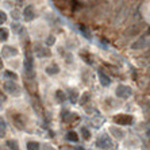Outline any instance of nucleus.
I'll return each instance as SVG.
<instances>
[{
	"label": "nucleus",
	"instance_id": "nucleus-1",
	"mask_svg": "<svg viewBox=\"0 0 150 150\" xmlns=\"http://www.w3.org/2000/svg\"><path fill=\"white\" fill-rule=\"evenodd\" d=\"M25 74L27 79H34L35 77V67H34V58H33L31 54H27L26 53V58H25Z\"/></svg>",
	"mask_w": 150,
	"mask_h": 150
},
{
	"label": "nucleus",
	"instance_id": "nucleus-2",
	"mask_svg": "<svg viewBox=\"0 0 150 150\" xmlns=\"http://www.w3.org/2000/svg\"><path fill=\"white\" fill-rule=\"evenodd\" d=\"M4 91L7 92V93H10L11 96H21L22 95L21 87H19L14 80H6L4 81Z\"/></svg>",
	"mask_w": 150,
	"mask_h": 150
},
{
	"label": "nucleus",
	"instance_id": "nucleus-3",
	"mask_svg": "<svg viewBox=\"0 0 150 150\" xmlns=\"http://www.w3.org/2000/svg\"><path fill=\"white\" fill-rule=\"evenodd\" d=\"M96 146L99 149H114V142L107 134H101L96 141Z\"/></svg>",
	"mask_w": 150,
	"mask_h": 150
},
{
	"label": "nucleus",
	"instance_id": "nucleus-4",
	"mask_svg": "<svg viewBox=\"0 0 150 150\" xmlns=\"http://www.w3.org/2000/svg\"><path fill=\"white\" fill-rule=\"evenodd\" d=\"M114 123L119 126H131L134 123V116L129 115V114H119V115L114 116Z\"/></svg>",
	"mask_w": 150,
	"mask_h": 150
},
{
	"label": "nucleus",
	"instance_id": "nucleus-5",
	"mask_svg": "<svg viewBox=\"0 0 150 150\" xmlns=\"http://www.w3.org/2000/svg\"><path fill=\"white\" fill-rule=\"evenodd\" d=\"M115 95L120 99H129V98H131V95H133V89H131L129 85L120 84V85H118V88H116Z\"/></svg>",
	"mask_w": 150,
	"mask_h": 150
},
{
	"label": "nucleus",
	"instance_id": "nucleus-6",
	"mask_svg": "<svg viewBox=\"0 0 150 150\" xmlns=\"http://www.w3.org/2000/svg\"><path fill=\"white\" fill-rule=\"evenodd\" d=\"M147 45H149V38H147V33L145 37H142V38H139L138 41H135L131 45V49L134 50H139V49H145V47H147Z\"/></svg>",
	"mask_w": 150,
	"mask_h": 150
},
{
	"label": "nucleus",
	"instance_id": "nucleus-7",
	"mask_svg": "<svg viewBox=\"0 0 150 150\" xmlns=\"http://www.w3.org/2000/svg\"><path fill=\"white\" fill-rule=\"evenodd\" d=\"M35 10L33 6H26L25 10H23V19L26 22H33L35 19Z\"/></svg>",
	"mask_w": 150,
	"mask_h": 150
},
{
	"label": "nucleus",
	"instance_id": "nucleus-8",
	"mask_svg": "<svg viewBox=\"0 0 150 150\" xmlns=\"http://www.w3.org/2000/svg\"><path fill=\"white\" fill-rule=\"evenodd\" d=\"M18 54V49L14 46H4L3 50H1V56L4 58H11V57H15Z\"/></svg>",
	"mask_w": 150,
	"mask_h": 150
},
{
	"label": "nucleus",
	"instance_id": "nucleus-9",
	"mask_svg": "<svg viewBox=\"0 0 150 150\" xmlns=\"http://www.w3.org/2000/svg\"><path fill=\"white\" fill-rule=\"evenodd\" d=\"M110 133L112 134V135L115 137L116 139H123L125 138V135H126V133H125V130H122L120 127H118V126H111L110 127Z\"/></svg>",
	"mask_w": 150,
	"mask_h": 150
},
{
	"label": "nucleus",
	"instance_id": "nucleus-10",
	"mask_svg": "<svg viewBox=\"0 0 150 150\" xmlns=\"http://www.w3.org/2000/svg\"><path fill=\"white\" fill-rule=\"evenodd\" d=\"M98 76H99V81H100V84L103 85V87H110V84H111V79H110L107 74L103 72L101 69L98 70Z\"/></svg>",
	"mask_w": 150,
	"mask_h": 150
},
{
	"label": "nucleus",
	"instance_id": "nucleus-11",
	"mask_svg": "<svg viewBox=\"0 0 150 150\" xmlns=\"http://www.w3.org/2000/svg\"><path fill=\"white\" fill-rule=\"evenodd\" d=\"M67 99L72 103V104H76L77 100H79V92H77L76 88H70L69 91H68V96Z\"/></svg>",
	"mask_w": 150,
	"mask_h": 150
},
{
	"label": "nucleus",
	"instance_id": "nucleus-12",
	"mask_svg": "<svg viewBox=\"0 0 150 150\" xmlns=\"http://www.w3.org/2000/svg\"><path fill=\"white\" fill-rule=\"evenodd\" d=\"M61 118H62L64 122H72V119H77V116L73 115V112H69L67 110H64L62 114H61Z\"/></svg>",
	"mask_w": 150,
	"mask_h": 150
},
{
	"label": "nucleus",
	"instance_id": "nucleus-13",
	"mask_svg": "<svg viewBox=\"0 0 150 150\" xmlns=\"http://www.w3.org/2000/svg\"><path fill=\"white\" fill-rule=\"evenodd\" d=\"M103 123H104V118H103L101 115H99V114H96V116L92 118V125H93L95 129H99Z\"/></svg>",
	"mask_w": 150,
	"mask_h": 150
},
{
	"label": "nucleus",
	"instance_id": "nucleus-14",
	"mask_svg": "<svg viewBox=\"0 0 150 150\" xmlns=\"http://www.w3.org/2000/svg\"><path fill=\"white\" fill-rule=\"evenodd\" d=\"M58 72H59V68L57 64H52L49 67H46V73L50 74V76H54V74H57Z\"/></svg>",
	"mask_w": 150,
	"mask_h": 150
},
{
	"label": "nucleus",
	"instance_id": "nucleus-15",
	"mask_svg": "<svg viewBox=\"0 0 150 150\" xmlns=\"http://www.w3.org/2000/svg\"><path fill=\"white\" fill-rule=\"evenodd\" d=\"M7 133V123L4 120V118L0 116V138H4Z\"/></svg>",
	"mask_w": 150,
	"mask_h": 150
},
{
	"label": "nucleus",
	"instance_id": "nucleus-16",
	"mask_svg": "<svg viewBox=\"0 0 150 150\" xmlns=\"http://www.w3.org/2000/svg\"><path fill=\"white\" fill-rule=\"evenodd\" d=\"M89 100H91V93H89V92H85L77 101H79L81 105H85L87 103H89Z\"/></svg>",
	"mask_w": 150,
	"mask_h": 150
},
{
	"label": "nucleus",
	"instance_id": "nucleus-17",
	"mask_svg": "<svg viewBox=\"0 0 150 150\" xmlns=\"http://www.w3.org/2000/svg\"><path fill=\"white\" fill-rule=\"evenodd\" d=\"M37 56H38L39 58L50 57V50L49 49H43V47H38V50H37Z\"/></svg>",
	"mask_w": 150,
	"mask_h": 150
},
{
	"label": "nucleus",
	"instance_id": "nucleus-18",
	"mask_svg": "<svg viewBox=\"0 0 150 150\" xmlns=\"http://www.w3.org/2000/svg\"><path fill=\"white\" fill-rule=\"evenodd\" d=\"M56 99H57V101H59V103H65L67 101V95H65V92L64 91H57L56 92Z\"/></svg>",
	"mask_w": 150,
	"mask_h": 150
},
{
	"label": "nucleus",
	"instance_id": "nucleus-19",
	"mask_svg": "<svg viewBox=\"0 0 150 150\" xmlns=\"http://www.w3.org/2000/svg\"><path fill=\"white\" fill-rule=\"evenodd\" d=\"M67 139L69 141V142H79V135H77V133H74V131H69V133L67 134Z\"/></svg>",
	"mask_w": 150,
	"mask_h": 150
},
{
	"label": "nucleus",
	"instance_id": "nucleus-20",
	"mask_svg": "<svg viewBox=\"0 0 150 150\" xmlns=\"http://www.w3.org/2000/svg\"><path fill=\"white\" fill-rule=\"evenodd\" d=\"M4 77L7 80H14V81L18 80V74L14 73V72H11V70H4Z\"/></svg>",
	"mask_w": 150,
	"mask_h": 150
},
{
	"label": "nucleus",
	"instance_id": "nucleus-21",
	"mask_svg": "<svg viewBox=\"0 0 150 150\" xmlns=\"http://www.w3.org/2000/svg\"><path fill=\"white\" fill-rule=\"evenodd\" d=\"M6 145H7L10 149H12V150L19 149V143H18V141H15V139H8L7 142H6Z\"/></svg>",
	"mask_w": 150,
	"mask_h": 150
},
{
	"label": "nucleus",
	"instance_id": "nucleus-22",
	"mask_svg": "<svg viewBox=\"0 0 150 150\" xmlns=\"http://www.w3.org/2000/svg\"><path fill=\"white\" fill-rule=\"evenodd\" d=\"M39 147H41V145H39L38 142H34V141L27 142V145H26V149L27 150H38Z\"/></svg>",
	"mask_w": 150,
	"mask_h": 150
},
{
	"label": "nucleus",
	"instance_id": "nucleus-23",
	"mask_svg": "<svg viewBox=\"0 0 150 150\" xmlns=\"http://www.w3.org/2000/svg\"><path fill=\"white\" fill-rule=\"evenodd\" d=\"M81 135L85 141H89L91 139V133H89V130L87 127H81Z\"/></svg>",
	"mask_w": 150,
	"mask_h": 150
},
{
	"label": "nucleus",
	"instance_id": "nucleus-24",
	"mask_svg": "<svg viewBox=\"0 0 150 150\" xmlns=\"http://www.w3.org/2000/svg\"><path fill=\"white\" fill-rule=\"evenodd\" d=\"M8 39V30L6 28H0V42H4Z\"/></svg>",
	"mask_w": 150,
	"mask_h": 150
},
{
	"label": "nucleus",
	"instance_id": "nucleus-25",
	"mask_svg": "<svg viewBox=\"0 0 150 150\" xmlns=\"http://www.w3.org/2000/svg\"><path fill=\"white\" fill-rule=\"evenodd\" d=\"M45 43H46V46H49V47L54 45V43H56V38H54V35H49V37L46 38Z\"/></svg>",
	"mask_w": 150,
	"mask_h": 150
},
{
	"label": "nucleus",
	"instance_id": "nucleus-26",
	"mask_svg": "<svg viewBox=\"0 0 150 150\" xmlns=\"http://www.w3.org/2000/svg\"><path fill=\"white\" fill-rule=\"evenodd\" d=\"M22 30H23L22 25H19V23H14V25H12V31H14L15 34H21Z\"/></svg>",
	"mask_w": 150,
	"mask_h": 150
},
{
	"label": "nucleus",
	"instance_id": "nucleus-27",
	"mask_svg": "<svg viewBox=\"0 0 150 150\" xmlns=\"http://www.w3.org/2000/svg\"><path fill=\"white\" fill-rule=\"evenodd\" d=\"M6 21H7V15H6V12H4V11H0V26L4 25Z\"/></svg>",
	"mask_w": 150,
	"mask_h": 150
},
{
	"label": "nucleus",
	"instance_id": "nucleus-28",
	"mask_svg": "<svg viewBox=\"0 0 150 150\" xmlns=\"http://www.w3.org/2000/svg\"><path fill=\"white\" fill-rule=\"evenodd\" d=\"M6 100H7V98H6V95H4L3 92L0 91V103H4Z\"/></svg>",
	"mask_w": 150,
	"mask_h": 150
},
{
	"label": "nucleus",
	"instance_id": "nucleus-29",
	"mask_svg": "<svg viewBox=\"0 0 150 150\" xmlns=\"http://www.w3.org/2000/svg\"><path fill=\"white\" fill-rule=\"evenodd\" d=\"M65 58H67V62L69 64V62H72V59H73V57H72V54H69V53H68L67 56H65Z\"/></svg>",
	"mask_w": 150,
	"mask_h": 150
},
{
	"label": "nucleus",
	"instance_id": "nucleus-30",
	"mask_svg": "<svg viewBox=\"0 0 150 150\" xmlns=\"http://www.w3.org/2000/svg\"><path fill=\"white\" fill-rule=\"evenodd\" d=\"M12 18H14V19H18V18H19V14H18V11H12Z\"/></svg>",
	"mask_w": 150,
	"mask_h": 150
},
{
	"label": "nucleus",
	"instance_id": "nucleus-31",
	"mask_svg": "<svg viewBox=\"0 0 150 150\" xmlns=\"http://www.w3.org/2000/svg\"><path fill=\"white\" fill-rule=\"evenodd\" d=\"M3 69V61H1V58H0V70Z\"/></svg>",
	"mask_w": 150,
	"mask_h": 150
},
{
	"label": "nucleus",
	"instance_id": "nucleus-32",
	"mask_svg": "<svg viewBox=\"0 0 150 150\" xmlns=\"http://www.w3.org/2000/svg\"><path fill=\"white\" fill-rule=\"evenodd\" d=\"M1 110H3V104H1V103H0V111H1Z\"/></svg>",
	"mask_w": 150,
	"mask_h": 150
}]
</instances>
